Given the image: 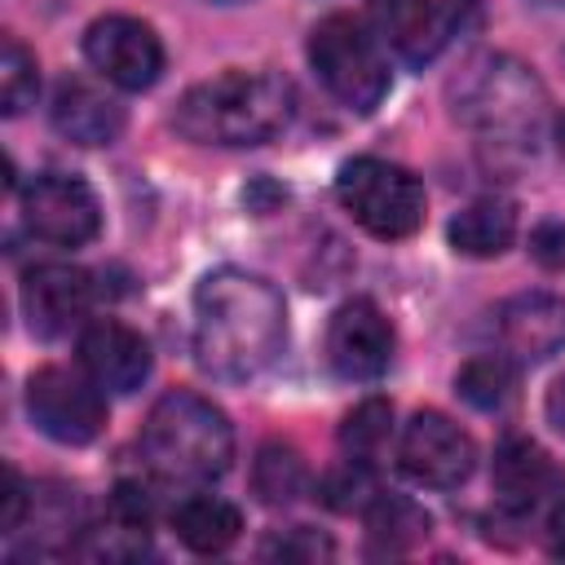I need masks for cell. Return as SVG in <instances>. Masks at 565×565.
<instances>
[{
	"mask_svg": "<svg viewBox=\"0 0 565 565\" xmlns=\"http://www.w3.org/2000/svg\"><path fill=\"white\" fill-rule=\"evenodd\" d=\"M172 530L177 539L199 552V556H212V552H225L238 530H243V516L234 503L216 499V494H185L177 508H172Z\"/></svg>",
	"mask_w": 565,
	"mask_h": 565,
	"instance_id": "obj_18",
	"label": "cell"
},
{
	"mask_svg": "<svg viewBox=\"0 0 565 565\" xmlns=\"http://www.w3.org/2000/svg\"><path fill=\"white\" fill-rule=\"evenodd\" d=\"M141 459L163 481H216L234 459V428L207 397L172 388L150 406L141 424Z\"/></svg>",
	"mask_w": 565,
	"mask_h": 565,
	"instance_id": "obj_4",
	"label": "cell"
},
{
	"mask_svg": "<svg viewBox=\"0 0 565 565\" xmlns=\"http://www.w3.org/2000/svg\"><path fill=\"white\" fill-rule=\"evenodd\" d=\"M362 512H366V534H371V547H375V552H393V556H397V552H411V547H419V543L428 539V530H433L428 512H424L415 499H406V494H384V490H375Z\"/></svg>",
	"mask_w": 565,
	"mask_h": 565,
	"instance_id": "obj_20",
	"label": "cell"
},
{
	"mask_svg": "<svg viewBox=\"0 0 565 565\" xmlns=\"http://www.w3.org/2000/svg\"><path fill=\"white\" fill-rule=\"evenodd\" d=\"M455 115L481 137V146L525 159V154H534V146L543 137L547 93L525 62H516L508 53H486L459 79Z\"/></svg>",
	"mask_w": 565,
	"mask_h": 565,
	"instance_id": "obj_3",
	"label": "cell"
},
{
	"mask_svg": "<svg viewBox=\"0 0 565 565\" xmlns=\"http://www.w3.org/2000/svg\"><path fill=\"white\" fill-rule=\"evenodd\" d=\"M494 494L508 512H530L543 499H552L556 490H565V472L547 459V450H539L530 437H508L494 450Z\"/></svg>",
	"mask_w": 565,
	"mask_h": 565,
	"instance_id": "obj_17",
	"label": "cell"
},
{
	"mask_svg": "<svg viewBox=\"0 0 565 565\" xmlns=\"http://www.w3.org/2000/svg\"><path fill=\"white\" fill-rule=\"evenodd\" d=\"M287 340V305L260 274L212 269L194 287V358L216 380L260 375Z\"/></svg>",
	"mask_w": 565,
	"mask_h": 565,
	"instance_id": "obj_1",
	"label": "cell"
},
{
	"mask_svg": "<svg viewBox=\"0 0 565 565\" xmlns=\"http://www.w3.org/2000/svg\"><path fill=\"white\" fill-rule=\"evenodd\" d=\"M40 93V66L18 35L0 40V102L4 115H22Z\"/></svg>",
	"mask_w": 565,
	"mask_h": 565,
	"instance_id": "obj_24",
	"label": "cell"
},
{
	"mask_svg": "<svg viewBox=\"0 0 565 565\" xmlns=\"http://www.w3.org/2000/svg\"><path fill=\"white\" fill-rule=\"evenodd\" d=\"M26 508H31V490H26V481L18 477V468H4V516H0L4 534H13V530L22 525Z\"/></svg>",
	"mask_w": 565,
	"mask_h": 565,
	"instance_id": "obj_29",
	"label": "cell"
},
{
	"mask_svg": "<svg viewBox=\"0 0 565 565\" xmlns=\"http://www.w3.org/2000/svg\"><path fill=\"white\" fill-rule=\"evenodd\" d=\"M530 256L547 274H565V221H543L530 234Z\"/></svg>",
	"mask_w": 565,
	"mask_h": 565,
	"instance_id": "obj_28",
	"label": "cell"
},
{
	"mask_svg": "<svg viewBox=\"0 0 565 565\" xmlns=\"http://www.w3.org/2000/svg\"><path fill=\"white\" fill-rule=\"evenodd\" d=\"M388 433H393V406H388L384 397H366L362 406H353V411L344 415V424H340V450H344L349 459L371 463V459L384 450Z\"/></svg>",
	"mask_w": 565,
	"mask_h": 565,
	"instance_id": "obj_23",
	"label": "cell"
},
{
	"mask_svg": "<svg viewBox=\"0 0 565 565\" xmlns=\"http://www.w3.org/2000/svg\"><path fill=\"white\" fill-rule=\"evenodd\" d=\"M335 547H331V539H322L318 530H309V525H296V530H287V534H274L269 543H265V556H278V561H327Z\"/></svg>",
	"mask_w": 565,
	"mask_h": 565,
	"instance_id": "obj_27",
	"label": "cell"
},
{
	"mask_svg": "<svg viewBox=\"0 0 565 565\" xmlns=\"http://www.w3.org/2000/svg\"><path fill=\"white\" fill-rule=\"evenodd\" d=\"M26 415L44 437L62 446H88L106 428V397L84 366H40L26 380Z\"/></svg>",
	"mask_w": 565,
	"mask_h": 565,
	"instance_id": "obj_7",
	"label": "cell"
},
{
	"mask_svg": "<svg viewBox=\"0 0 565 565\" xmlns=\"http://www.w3.org/2000/svg\"><path fill=\"white\" fill-rule=\"evenodd\" d=\"M296 93L274 71H225L181 93L172 124L194 146H265L291 124Z\"/></svg>",
	"mask_w": 565,
	"mask_h": 565,
	"instance_id": "obj_2",
	"label": "cell"
},
{
	"mask_svg": "<svg viewBox=\"0 0 565 565\" xmlns=\"http://www.w3.org/2000/svg\"><path fill=\"white\" fill-rule=\"evenodd\" d=\"M309 66L322 88L358 115H371L388 93V62L380 53V35H371L366 22L353 13H327L309 31Z\"/></svg>",
	"mask_w": 565,
	"mask_h": 565,
	"instance_id": "obj_5",
	"label": "cell"
},
{
	"mask_svg": "<svg viewBox=\"0 0 565 565\" xmlns=\"http://www.w3.org/2000/svg\"><path fill=\"white\" fill-rule=\"evenodd\" d=\"M543 543L556 561H565V494L547 508V521H543Z\"/></svg>",
	"mask_w": 565,
	"mask_h": 565,
	"instance_id": "obj_30",
	"label": "cell"
},
{
	"mask_svg": "<svg viewBox=\"0 0 565 565\" xmlns=\"http://www.w3.org/2000/svg\"><path fill=\"white\" fill-rule=\"evenodd\" d=\"M106 516L124 521V525H137V530H150L154 521V494L141 486V481H119L106 499Z\"/></svg>",
	"mask_w": 565,
	"mask_h": 565,
	"instance_id": "obj_26",
	"label": "cell"
},
{
	"mask_svg": "<svg viewBox=\"0 0 565 565\" xmlns=\"http://www.w3.org/2000/svg\"><path fill=\"white\" fill-rule=\"evenodd\" d=\"M516 234V212L503 199H472L463 212L450 221V247L459 256H499Z\"/></svg>",
	"mask_w": 565,
	"mask_h": 565,
	"instance_id": "obj_19",
	"label": "cell"
},
{
	"mask_svg": "<svg viewBox=\"0 0 565 565\" xmlns=\"http://www.w3.org/2000/svg\"><path fill=\"white\" fill-rule=\"evenodd\" d=\"M397 468L428 490H455L472 477L477 468V441L441 411H419L402 428L397 446Z\"/></svg>",
	"mask_w": 565,
	"mask_h": 565,
	"instance_id": "obj_8",
	"label": "cell"
},
{
	"mask_svg": "<svg viewBox=\"0 0 565 565\" xmlns=\"http://www.w3.org/2000/svg\"><path fill=\"white\" fill-rule=\"evenodd\" d=\"M539 4H565V0H539Z\"/></svg>",
	"mask_w": 565,
	"mask_h": 565,
	"instance_id": "obj_32",
	"label": "cell"
},
{
	"mask_svg": "<svg viewBox=\"0 0 565 565\" xmlns=\"http://www.w3.org/2000/svg\"><path fill=\"white\" fill-rule=\"evenodd\" d=\"M22 309L35 335H66L93 309V278L75 265H35L22 278Z\"/></svg>",
	"mask_w": 565,
	"mask_h": 565,
	"instance_id": "obj_12",
	"label": "cell"
},
{
	"mask_svg": "<svg viewBox=\"0 0 565 565\" xmlns=\"http://www.w3.org/2000/svg\"><path fill=\"white\" fill-rule=\"evenodd\" d=\"M512 388H516V371L508 353H477L455 375V393L477 411H499L512 397Z\"/></svg>",
	"mask_w": 565,
	"mask_h": 565,
	"instance_id": "obj_22",
	"label": "cell"
},
{
	"mask_svg": "<svg viewBox=\"0 0 565 565\" xmlns=\"http://www.w3.org/2000/svg\"><path fill=\"white\" fill-rule=\"evenodd\" d=\"M49 119L57 128V137L75 141V146H110L119 141L124 132V106L97 88L93 79H62L57 93H53V106H49Z\"/></svg>",
	"mask_w": 565,
	"mask_h": 565,
	"instance_id": "obj_16",
	"label": "cell"
},
{
	"mask_svg": "<svg viewBox=\"0 0 565 565\" xmlns=\"http://www.w3.org/2000/svg\"><path fill=\"white\" fill-rule=\"evenodd\" d=\"M84 57L102 79L115 88L141 93L163 75V40L154 35L150 22L128 18V13H106L84 31Z\"/></svg>",
	"mask_w": 565,
	"mask_h": 565,
	"instance_id": "obj_9",
	"label": "cell"
},
{
	"mask_svg": "<svg viewBox=\"0 0 565 565\" xmlns=\"http://www.w3.org/2000/svg\"><path fill=\"white\" fill-rule=\"evenodd\" d=\"M371 494H375V486H371V463L349 459V455H344V463H340L335 472H327V481H322V503L335 508V512L366 508Z\"/></svg>",
	"mask_w": 565,
	"mask_h": 565,
	"instance_id": "obj_25",
	"label": "cell"
},
{
	"mask_svg": "<svg viewBox=\"0 0 565 565\" xmlns=\"http://www.w3.org/2000/svg\"><path fill=\"white\" fill-rule=\"evenodd\" d=\"M340 207L375 238H411L424 225V185L411 168L362 154L349 159L335 177Z\"/></svg>",
	"mask_w": 565,
	"mask_h": 565,
	"instance_id": "obj_6",
	"label": "cell"
},
{
	"mask_svg": "<svg viewBox=\"0 0 565 565\" xmlns=\"http://www.w3.org/2000/svg\"><path fill=\"white\" fill-rule=\"evenodd\" d=\"M22 221L40 243L84 247L102 230V203L79 177L44 172L22 190Z\"/></svg>",
	"mask_w": 565,
	"mask_h": 565,
	"instance_id": "obj_10",
	"label": "cell"
},
{
	"mask_svg": "<svg viewBox=\"0 0 565 565\" xmlns=\"http://www.w3.org/2000/svg\"><path fill=\"white\" fill-rule=\"evenodd\" d=\"M309 486V468L305 459L296 455V446H282V441H265L252 459V490L260 503L269 508H282L291 499H300Z\"/></svg>",
	"mask_w": 565,
	"mask_h": 565,
	"instance_id": "obj_21",
	"label": "cell"
},
{
	"mask_svg": "<svg viewBox=\"0 0 565 565\" xmlns=\"http://www.w3.org/2000/svg\"><path fill=\"white\" fill-rule=\"evenodd\" d=\"M380 40L406 62H433L455 31V0H371Z\"/></svg>",
	"mask_w": 565,
	"mask_h": 565,
	"instance_id": "obj_13",
	"label": "cell"
},
{
	"mask_svg": "<svg viewBox=\"0 0 565 565\" xmlns=\"http://www.w3.org/2000/svg\"><path fill=\"white\" fill-rule=\"evenodd\" d=\"M494 331L512 362H547L565 344V300L552 291H521L499 305Z\"/></svg>",
	"mask_w": 565,
	"mask_h": 565,
	"instance_id": "obj_15",
	"label": "cell"
},
{
	"mask_svg": "<svg viewBox=\"0 0 565 565\" xmlns=\"http://www.w3.org/2000/svg\"><path fill=\"white\" fill-rule=\"evenodd\" d=\"M543 411H547V424L565 437V375L552 380V388H547V397H543Z\"/></svg>",
	"mask_w": 565,
	"mask_h": 565,
	"instance_id": "obj_31",
	"label": "cell"
},
{
	"mask_svg": "<svg viewBox=\"0 0 565 565\" xmlns=\"http://www.w3.org/2000/svg\"><path fill=\"white\" fill-rule=\"evenodd\" d=\"M79 366L88 371V380L102 388V393H137L150 375V344L141 340V331L115 322V318H102V322H88L84 335H79Z\"/></svg>",
	"mask_w": 565,
	"mask_h": 565,
	"instance_id": "obj_14",
	"label": "cell"
},
{
	"mask_svg": "<svg viewBox=\"0 0 565 565\" xmlns=\"http://www.w3.org/2000/svg\"><path fill=\"white\" fill-rule=\"evenodd\" d=\"M393 358V327L375 300H344L327 327V362L340 380H375Z\"/></svg>",
	"mask_w": 565,
	"mask_h": 565,
	"instance_id": "obj_11",
	"label": "cell"
}]
</instances>
